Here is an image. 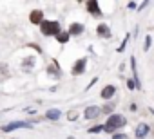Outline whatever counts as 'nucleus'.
Listing matches in <instances>:
<instances>
[{
  "mask_svg": "<svg viewBox=\"0 0 154 139\" xmlns=\"http://www.w3.org/2000/svg\"><path fill=\"white\" fill-rule=\"evenodd\" d=\"M147 134H149V125L141 123V125H138V126H136V137H138V139H143Z\"/></svg>",
  "mask_w": 154,
  "mask_h": 139,
  "instance_id": "obj_7",
  "label": "nucleus"
},
{
  "mask_svg": "<svg viewBox=\"0 0 154 139\" xmlns=\"http://www.w3.org/2000/svg\"><path fill=\"white\" fill-rule=\"evenodd\" d=\"M114 139H127V134H116Z\"/></svg>",
  "mask_w": 154,
  "mask_h": 139,
  "instance_id": "obj_16",
  "label": "nucleus"
},
{
  "mask_svg": "<svg viewBox=\"0 0 154 139\" xmlns=\"http://www.w3.org/2000/svg\"><path fill=\"white\" fill-rule=\"evenodd\" d=\"M17 128H31V123H24V121H15V123H8L2 126L4 132H11V130H17Z\"/></svg>",
  "mask_w": 154,
  "mask_h": 139,
  "instance_id": "obj_3",
  "label": "nucleus"
},
{
  "mask_svg": "<svg viewBox=\"0 0 154 139\" xmlns=\"http://www.w3.org/2000/svg\"><path fill=\"white\" fill-rule=\"evenodd\" d=\"M84 33V25L82 24H72L69 27V34H82Z\"/></svg>",
  "mask_w": 154,
  "mask_h": 139,
  "instance_id": "obj_10",
  "label": "nucleus"
},
{
  "mask_svg": "<svg viewBox=\"0 0 154 139\" xmlns=\"http://www.w3.org/2000/svg\"><path fill=\"white\" fill-rule=\"evenodd\" d=\"M85 63H87V60H85V58H82V60L76 61V63H74V67H72V74H74V76L82 74V72L85 71Z\"/></svg>",
  "mask_w": 154,
  "mask_h": 139,
  "instance_id": "obj_5",
  "label": "nucleus"
},
{
  "mask_svg": "<svg viewBox=\"0 0 154 139\" xmlns=\"http://www.w3.org/2000/svg\"><path fill=\"white\" fill-rule=\"evenodd\" d=\"M102 130H103V126H98V125H96V126L89 128V134H98V132H102Z\"/></svg>",
  "mask_w": 154,
  "mask_h": 139,
  "instance_id": "obj_15",
  "label": "nucleus"
},
{
  "mask_svg": "<svg viewBox=\"0 0 154 139\" xmlns=\"http://www.w3.org/2000/svg\"><path fill=\"white\" fill-rule=\"evenodd\" d=\"M87 11L94 16H102V11H100V4L96 2V0H89L87 2Z\"/></svg>",
  "mask_w": 154,
  "mask_h": 139,
  "instance_id": "obj_4",
  "label": "nucleus"
},
{
  "mask_svg": "<svg viewBox=\"0 0 154 139\" xmlns=\"http://www.w3.org/2000/svg\"><path fill=\"white\" fill-rule=\"evenodd\" d=\"M40 31H42V34H45V36H58V34L62 33L60 24H58V22H53V20H44V22L40 24Z\"/></svg>",
  "mask_w": 154,
  "mask_h": 139,
  "instance_id": "obj_1",
  "label": "nucleus"
},
{
  "mask_svg": "<svg viewBox=\"0 0 154 139\" xmlns=\"http://www.w3.org/2000/svg\"><path fill=\"white\" fill-rule=\"evenodd\" d=\"M69 36H71V34H69V31H62V33L56 36V40H58L60 43H67V42H69Z\"/></svg>",
  "mask_w": 154,
  "mask_h": 139,
  "instance_id": "obj_12",
  "label": "nucleus"
},
{
  "mask_svg": "<svg viewBox=\"0 0 154 139\" xmlns=\"http://www.w3.org/2000/svg\"><path fill=\"white\" fill-rule=\"evenodd\" d=\"M29 20H31L33 24H42V22H44V13L36 9V11H33V13H31V16H29Z\"/></svg>",
  "mask_w": 154,
  "mask_h": 139,
  "instance_id": "obj_9",
  "label": "nucleus"
},
{
  "mask_svg": "<svg viewBox=\"0 0 154 139\" xmlns=\"http://www.w3.org/2000/svg\"><path fill=\"white\" fill-rule=\"evenodd\" d=\"M54 72V76H60V72H58V65H56V61L49 67V74H53Z\"/></svg>",
  "mask_w": 154,
  "mask_h": 139,
  "instance_id": "obj_14",
  "label": "nucleus"
},
{
  "mask_svg": "<svg viewBox=\"0 0 154 139\" xmlns=\"http://www.w3.org/2000/svg\"><path fill=\"white\" fill-rule=\"evenodd\" d=\"M60 117V110H56V108H51V110H47V119H58Z\"/></svg>",
  "mask_w": 154,
  "mask_h": 139,
  "instance_id": "obj_13",
  "label": "nucleus"
},
{
  "mask_svg": "<svg viewBox=\"0 0 154 139\" xmlns=\"http://www.w3.org/2000/svg\"><path fill=\"white\" fill-rule=\"evenodd\" d=\"M114 92H116V87H114V85H107V87L102 90V98H103V99H111V98L114 96Z\"/></svg>",
  "mask_w": 154,
  "mask_h": 139,
  "instance_id": "obj_8",
  "label": "nucleus"
},
{
  "mask_svg": "<svg viewBox=\"0 0 154 139\" xmlns=\"http://www.w3.org/2000/svg\"><path fill=\"white\" fill-rule=\"evenodd\" d=\"M127 87H129V89H134L136 85H134V81H129V83H127Z\"/></svg>",
  "mask_w": 154,
  "mask_h": 139,
  "instance_id": "obj_18",
  "label": "nucleus"
},
{
  "mask_svg": "<svg viewBox=\"0 0 154 139\" xmlns=\"http://www.w3.org/2000/svg\"><path fill=\"white\" fill-rule=\"evenodd\" d=\"M100 112H102L100 107H87L85 108V119H94L100 116Z\"/></svg>",
  "mask_w": 154,
  "mask_h": 139,
  "instance_id": "obj_6",
  "label": "nucleus"
},
{
  "mask_svg": "<svg viewBox=\"0 0 154 139\" xmlns=\"http://www.w3.org/2000/svg\"><path fill=\"white\" fill-rule=\"evenodd\" d=\"M98 34L103 36V38H109V36H111V29H109L105 24H102V25H98Z\"/></svg>",
  "mask_w": 154,
  "mask_h": 139,
  "instance_id": "obj_11",
  "label": "nucleus"
},
{
  "mask_svg": "<svg viewBox=\"0 0 154 139\" xmlns=\"http://www.w3.org/2000/svg\"><path fill=\"white\" fill-rule=\"evenodd\" d=\"M123 125H125V117H123V116H118V114H112V116H109V119H107L103 130L109 132V134H112L116 128H120V126H123Z\"/></svg>",
  "mask_w": 154,
  "mask_h": 139,
  "instance_id": "obj_2",
  "label": "nucleus"
},
{
  "mask_svg": "<svg viewBox=\"0 0 154 139\" xmlns=\"http://www.w3.org/2000/svg\"><path fill=\"white\" fill-rule=\"evenodd\" d=\"M149 45H150V38L147 36V40H145V49H149Z\"/></svg>",
  "mask_w": 154,
  "mask_h": 139,
  "instance_id": "obj_17",
  "label": "nucleus"
}]
</instances>
